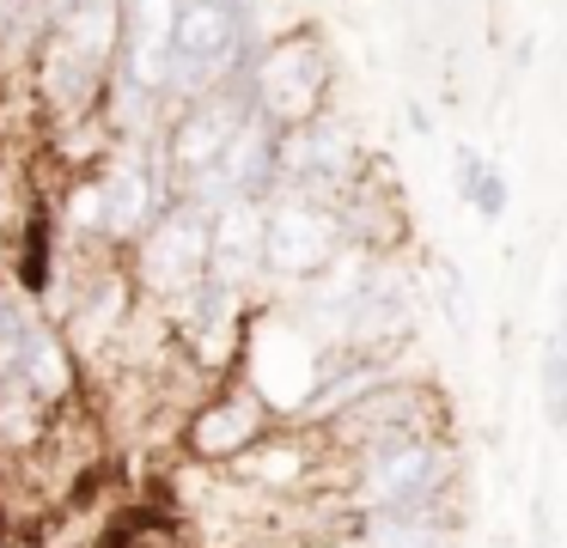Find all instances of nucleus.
<instances>
[{"label": "nucleus", "instance_id": "nucleus-2", "mask_svg": "<svg viewBox=\"0 0 567 548\" xmlns=\"http://www.w3.org/2000/svg\"><path fill=\"white\" fill-rule=\"evenodd\" d=\"M128 275H135V292L153 311H177V304H184L189 292H202L214 275V214L177 195V201L135 238Z\"/></svg>", "mask_w": 567, "mask_h": 548}, {"label": "nucleus", "instance_id": "nucleus-10", "mask_svg": "<svg viewBox=\"0 0 567 548\" xmlns=\"http://www.w3.org/2000/svg\"><path fill=\"white\" fill-rule=\"evenodd\" d=\"M537 396H543V421L555 433H567V317L543 335V360H537Z\"/></svg>", "mask_w": 567, "mask_h": 548}, {"label": "nucleus", "instance_id": "nucleus-7", "mask_svg": "<svg viewBox=\"0 0 567 548\" xmlns=\"http://www.w3.org/2000/svg\"><path fill=\"white\" fill-rule=\"evenodd\" d=\"M348 250V231L336 219V201L299 189H275L262 207V275L275 280H318L336 256Z\"/></svg>", "mask_w": 567, "mask_h": 548}, {"label": "nucleus", "instance_id": "nucleus-8", "mask_svg": "<svg viewBox=\"0 0 567 548\" xmlns=\"http://www.w3.org/2000/svg\"><path fill=\"white\" fill-rule=\"evenodd\" d=\"M177 12L184 0H123V55L116 80L147 97H165L172 85V43H177Z\"/></svg>", "mask_w": 567, "mask_h": 548}, {"label": "nucleus", "instance_id": "nucleus-6", "mask_svg": "<svg viewBox=\"0 0 567 548\" xmlns=\"http://www.w3.org/2000/svg\"><path fill=\"white\" fill-rule=\"evenodd\" d=\"M275 426H281L275 409L233 372V378H220V384H208L196 396V409L177 426V451H184L189 463H202V469H233V463L245 457V451H257Z\"/></svg>", "mask_w": 567, "mask_h": 548}, {"label": "nucleus", "instance_id": "nucleus-13", "mask_svg": "<svg viewBox=\"0 0 567 548\" xmlns=\"http://www.w3.org/2000/svg\"><path fill=\"white\" fill-rule=\"evenodd\" d=\"M561 317H567V311H561Z\"/></svg>", "mask_w": 567, "mask_h": 548}, {"label": "nucleus", "instance_id": "nucleus-12", "mask_svg": "<svg viewBox=\"0 0 567 548\" xmlns=\"http://www.w3.org/2000/svg\"><path fill=\"white\" fill-rule=\"evenodd\" d=\"M470 207H476L482 219H501L506 214V177H501V170H488V177H482V189L470 195Z\"/></svg>", "mask_w": 567, "mask_h": 548}, {"label": "nucleus", "instance_id": "nucleus-5", "mask_svg": "<svg viewBox=\"0 0 567 548\" xmlns=\"http://www.w3.org/2000/svg\"><path fill=\"white\" fill-rule=\"evenodd\" d=\"M245 55H250L245 0H184L165 97H172V104H189V97H202V92H220V85H233L238 73H245Z\"/></svg>", "mask_w": 567, "mask_h": 548}, {"label": "nucleus", "instance_id": "nucleus-1", "mask_svg": "<svg viewBox=\"0 0 567 548\" xmlns=\"http://www.w3.org/2000/svg\"><path fill=\"white\" fill-rule=\"evenodd\" d=\"M323 499L367 518H457L464 499V457L452 433H421L396 445H372L360 457H330Z\"/></svg>", "mask_w": 567, "mask_h": 548}, {"label": "nucleus", "instance_id": "nucleus-4", "mask_svg": "<svg viewBox=\"0 0 567 548\" xmlns=\"http://www.w3.org/2000/svg\"><path fill=\"white\" fill-rule=\"evenodd\" d=\"M250 110L269 128H306L311 116L330 110V49L311 31H281L250 55V68L238 73Z\"/></svg>", "mask_w": 567, "mask_h": 548}, {"label": "nucleus", "instance_id": "nucleus-3", "mask_svg": "<svg viewBox=\"0 0 567 548\" xmlns=\"http://www.w3.org/2000/svg\"><path fill=\"white\" fill-rule=\"evenodd\" d=\"M311 433L323 438L330 457H360L372 445H396V438H421V433H452V409L427 378H384L367 396H354L348 409H336L330 421H318Z\"/></svg>", "mask_w": 567, "mask_h": 548}, {"label": "nucleus", "instance_id": "nucleus-11", "mask_svg": "<svg viewBox=\"0 0 567 548\" xmlns=\"http://www.w3.org/2000/svg\"><path fill=\"white\" fill-rule=\"evenodd\" d=\"M488 170H494V165L476 153V146H457V195H464V201L482 189V177H488Z\"/></svg>", "mask_w": 567, "mask_h": 548}, {"label": "nucleus", "instance_id": "nucleus-9", "mask_svg": "<svg viewBox=\"0 0 567 548\" xmlns=\"http://www.w3.org/2000/svg\"><path fill=\"white\" fill-rule=\"evenodd\" d=\"M348 542L354 548H457L464 524L457 518H367L348 511Z\"/></svg>", "mask_w": 567, "mask_h": 548}]
</instances>
